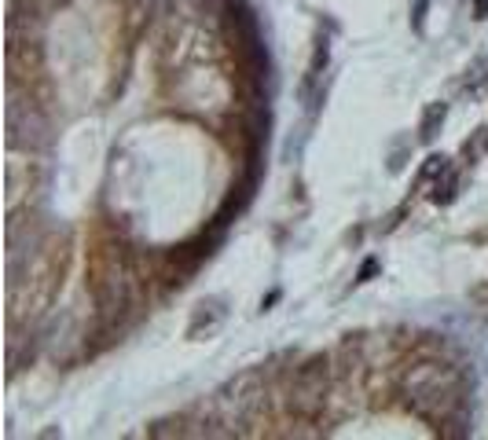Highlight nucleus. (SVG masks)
I'll use <instances>...</instances> for the list:
<instances>
[{"instance_id":"f257e3e1","label":"nucleus","mask_w":488,"mask_h":440,"mask_svg":"<svg viewBox=\"0 0 488 440\" xmlns=\"http://www.w3.org/2000/svg\"><path fill=\"white\" fill-rule=\"evenodd\" d=\"M462 397H467V378H462L452 363L445 360H423L408 367L404 375V400L419 419L441 426L448 414L462 411Z\"/></svg>"},{"instance_id":"f03ea898","label":"nucleus","mask_w":488,"mask_h":440,"mask_svg":"<svg viewBox=\"0 0 488 440\" xmlns=\"http://www.w3.org/2000/svg\"><path fill=\"white\" fill-rule=\"evenodd\" d=\"M264 407H268L264 371H242L213 397V411L217 419H225V426H254Z\"/></svg>"},{"instance_id":"7ed1b4c3","label":"nucleus","mask_w":488,"mask_h":440,"mask_svg":"<svg viewBox=\"0 0 488 440\" xmlns=\"http://www.w3.org/2000/svg\"><path fill=\"white\" fill-rule=\"evenodd\" d=\"M8 95H11V103H8V143L22 147V151H41V147L52 143V125H48V118L34 103V95L22 92L19 81L8 85Z\"/></svg>"},{"instance_id":"20e7f679","label":"nucleus","mask_w":488,"mask_h":440,"mask_svg":"<svg viewBox=\"0 0 488 440\" xmlns=\"http://www.w3.org/2000/svg\"><path fill=\"white\" fill-rule=\"evenodd\" d=\"M331 397V356H309L290 378V411L316 419Z\"/></svg>"},{"instance_id":"39448f33","label":"nucleus","mask_w":488,"mask_h":440,"mask_svg":"<svg viewBox=\"0 0 488 440\" xmlns=\"http://www.w3.org/2000/svg\"><path fill=\"white\" fill-rule=\"evenodd\" d=\"M445 118H448V107L445 103H430L426 110H423V121H419V136L430 143V140H437V133H441V125H445Z\"/></svg>"},{"instance_id":"423d86ee","label":"nucleus","mask_w":488,"mask_h":440,"mask_svg":"<svg viewBox=\"0 0 488 440\" xmlns=\"http://www.w3.org/2000/svg\"><path fill=\"white\" fill-rule=\"evenodd\" d=\"M462 88H467L470 95H484V88H488V59H477L467 70V81H462Z\"/></svg>"},{"instance_id":"0eeeda50","label":"nucleus","mask_w":488,"mask_h":440,"mask_svg":"<svg viewBox=\"0 0 488 440\" xmlns=\"http://www.w3.org/2000/svg\"><path fill=\"white\" fill-rule=\"evenodd\" d=\"M455 187H459V173H452V169H448V173H445V184L433 180V194H430V199H433L437 206H448V202L455 199Z\"/></svg>"},{"instance_id":"6e6552de","label":"nucleus","mask_w":488,"mask_h":440,"mask_svg":"<svg viewBox=\"0 0 488 440\" xmlns=\"http://www.w3.org/2000/svg\"><path fill=\"white\" fill-rule=\"evenodd\" d=\"M378 268H382V264H378V257H368V261L360 264V272H356V283H371V279L378 276Z\"/></svg>"},{"instance_id":"1a4fd4ad","label":"nucleus","mask_w":488,"mask_h":440,"mask_svg":"<svg viewBox=\"0 0 488 440\" xmlns=\"http://www.w3.org/2000/svg\"><path fill=\"white\" fill-rule=\"evenodd\" d=\"M426 4H430V0H415V15H411V27H415V34H423V19H426Z\"/></svg>"},{"instance_id":"9d476101","label":"nucleus","mask_w":488,"mask_h":440,"mask_svg":"<svg viewBox=\"0 0 488 440\" xmlns=\"http://www.w3.org/2000/svg\"><path fill=\"white\" fill-rule=\"evenodd\" d=\"M474 15L477 19H488V0H474Z\"/></svg>"},{"instance_id":"9b49d317","label":"nucleus","mask_w":488,"mask_h":440,"mask_svg":"<svg viewBox=\"0 0 488 440\" xmlns=\"http://www.w3.org/2000/svg\"><path fill=\"white\" fill-rule=\"evenodd\" d=\"M276 301H279V290H272V293H268V298L261 301V308H268V305H276Z\"/></svg>"}]
</instances>
